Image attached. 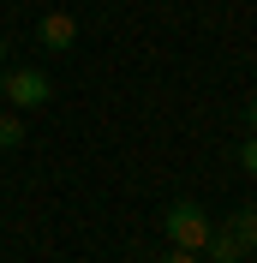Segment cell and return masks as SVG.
<instances>
[{
	"mask_svg": "<svg viewBox=\"0 0 257 263\" xmlns=\"http://www.w3.org/2000/svg\"><path fill=\"white\" fill-rule=\"evenodd\" d=\"M240 167H245V180H257V132L240 144Z\"/></svg>",
	"mask_w": 257,
	"mask_h": 263,
	"instance_id": "obj_6",
	"label": "cell"
},
{
	"mask_svg": "<svg viewBox=\"0 0 257 263\" xmlns=\"http://www.w3.org/2000/svg\"><path fill=\"white\" fill-rule=\"evenodd\" d=\"M36 42H42L48 54H66L72 42H78V18L72 12H42L36 18Z\"/></svg>",
	"mask_w": 257,
	"mask_h": 263,
	"instance_id": "obj_3",
	"label": "cell"
},
{
	"mask_svg": "<svg viewBox=\"0 0 257 263\" xmlns=\"http://www.w3.org/2000/svg\"><path fill=\"white\" fill-rule=\"evenodd\" d=\"M24 144V120L18 114H0V149H18Z\"/></svg>",
	"mask_w": 257,
	"mask_h": 263,
	"instance_id": "obj_5",
	"label": "cell"
},
{
	"mask_svg": "<svg viewBox=\"0 0 257 263\" xmlns=\"http://www.w3.org/2000/svg\"><path fill=\"white\" fill-rule=\"evenodd\" d=\"M245 126H251V132H257V96H251V102H245Z\"/></svg>",
	"mask_w": 257,
	"mask_h": 263,
	"instance_id": "obj_8",
	"label": "cell"
},
{
	"mask_svg": "<svg viewBox=\"0 0 257 263\" xmlns=\"http://www.w3.org/2000/svg\"><path fill=\"white\" fill-rule=\"evenodd\" d=\"M0 60H6V36H0Z\"/></svg>",
	"mask_w": 257,
	"mask_h": 263,
	"instance_id": "obj_10",
	"label": "cell"
},
{
	"mask_svg": "<svg viewBox=\"0 0 257 263\" xmlns=\"http://www.w3.org/2000/svg\"><path fill=\"white\" fill-rule=\"evenodd\" d=\"M0 96H6V108H48L54 84L42 66H12L6 78H0Z\"/></svg>",
	"mask_w": 257,
	"mask_h": 263,
	"instance_id": "obj_2",
	"label": "cell"
},
{
	"mask_svg": "<svg viewBox=\"0 0 257 263\" xmlns=\"http://www.w3.org/2000/svg\"><path fill=\"white\" fill-rule=\"evenodd\" d=\"M227 233H233L240 257H245V251H257V203H240V210L227 215Z\"/></svg>",
	"mask_w": 257,
	"mask_h": 263,
	"instance_id": "obj_4",
	"label": "cell"
},
{
	"mask_svg": "<svg viewBox=\"0 0 257 263\" xmlns=\"http://www.w3.org/2000/svg\"><path fill=\"white\" fill-rule=\"evenodd\" d=\"M161 233H168V246H174V251H204L209 233H215V221L204 215V203L179 197V203H168V215H161Z\"/></svg>",
	"mask_w": 257,
	"mask_h": 263,
	"instance_id": "obj_1",
	"label": "cell"
},
{
	"mask_svg": "<svg viewBox=\"0 0 257 263\" xmlns=\"http://www.w3.org/2000/svg\"><path fill=\"white\" fill-rule=\"evenodd\" d=\"M161 263H204V257H197V251H168Z\"/></svg>",
	"mask_w": 257,
	"mask_h": 263,
	"instance_id": "obj_7",
	"label": "cell"
},
{
	"mask_svg": "<svg viewBox=\"0 0 257 263\" xmlns=\"http://www.w3.org/2000/svg\"><path fill=\"white\" fill-rule=\"evenodd\" d=\"M204 263H240V257H204Z\"/></svg>",
	"mask_w": 257,
	"mask_h": 263,
	"instance_id": "obj_9",
	"label": "cell"
}]
</instances>
